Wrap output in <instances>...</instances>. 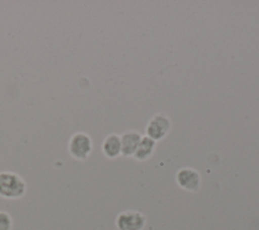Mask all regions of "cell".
<instances>
[{
	"instance_id": "obj_9",
	"label": "cell",
	"mask_w": 259,
	"mask_h": 230,
	"mask_svg": "<svg viewBox=\"0 0 259 230\" xmlns=\"http://www.w3.org/2000/svg\"><path fill=\"white\" fill-rule=\"evenodd\" d=\"M11 228H12L11 216L5 211H0V230H11Z\"/></svg>"
},
{
	"instance_id": "obj_6",
	"label": "cell",
	"mask_w": 259,
	"mask_h": 230,
	"mask_svg": "<svg viewBox=\"0 0 259 230\" xmlns=\"http://www.w3.org/2000/svg\"><path fill=\"white\" fill-rule=\"evenodd\" d=\"M142 139V135L134 130L126 131L120 136V154L123 156H134L137 147Z\"/></svg>"
},
{
	"instance_id": "obj_7",
	"label": "cell",
	"mask_w": 259,
	"mask_h": 230,
	"mask_svg": "<svg viewBox=\"0 0 259 230\" xmlns=\"http://www.w3.org/2000/svg\"><path fill=\"white\" fill-rule=\"evenodd\" d=\"M101 149L103 154L110 159L117 157L120 154L121 146H120V136L116 134L107 135L101 145Z\"/></svg>"
},
{
	"instance_id": "obj_8",
	"label": "cell",
	"mask_w": 259,
	"mask_h": 230,
	"mask_svg": "<svg viewBox=\"0 0 259 230\" xmlns=\"http://www.w3.org/2000/svg\"><path fill=\"white\" fill-rule=\"evenodd\" d=\"M156 146V141L152 138L146 136H142V139L137 147V150L134 154V157L138 160H146L148 159L154 152Z\"/></svg>"
},
{
	"instance_id": "obj_1",
	"label": "cell",
	"mask_w": 259,
	"mask_h": 230,
	"mask_svg": "<svg viewBox=\"0 0 259 230\" xmlns=\"http://www.w3.org/2000/svg\"><path fill=\"white\" fill-rule=\"evenodd\" d=\"M26 191L24 179L15 172H0V197L4 199H19Z\"/></svg>"
},
{
	"instance_id": "obj_2",
	"label": "cell",
	"mask_w": 259,
	"mask_h": 230,
	"mask_svg": "<svg viewBox=\"0 0 259 230\" xmlns=\"http://www.w3.org/2000/svg\"><path fill=\"white\" fill-rule=\"evenodd\" d=\"M70 155L77 160H85L92 151V140L84 132L74 133L68 143Z\"/></svg>"
},
{
	"instance_id": "obj_4",
	"label": "cell",
	"mask_w": 259,
	"mask_h": 230,
	"mask_svg": "<svg viewBox=\"0 0 259 230\" xmlns=\"http://www.w3.org/2000/svg\"><path fill=\"white\" fill-rule=\"evenodd\" d=\"M171 128V122L164 113L155 114L148 123L146 128L147 136L153 140H161L169 133Z\"/></svg>"
},
{
	"instance_id": "obj_5",
	"label": "cell",
	"mask_w": 259,
	"mask_h": 230,
	"mask_svg": "<svg viewBox=\"0 0 259 230\" xmlns=\"http://www.w3.org/2000/svg\"><path fill=\"white\" fill-rule=\"evenodd\" d=\"M176 181L180 187L188 191H196L200 187V174L189 167L181 168L176 173Z\"/></svg>"
},
{
	"instance_id": "obj_3",
	"label": "cell",
	"mask_w": 259,
	"mask_h": 230,
	"mask_svg": "<svg viewBox=\"0 0 259 230\" xmlns=\"http://www.w3.org/2000/svg\"><path fill=\"white\" fill-rule=\"evenodd\" d=\"M145 216L138 211L121 212L115 219L117 230H142L145 227Z\"/></svg>"
}]
</instances>
